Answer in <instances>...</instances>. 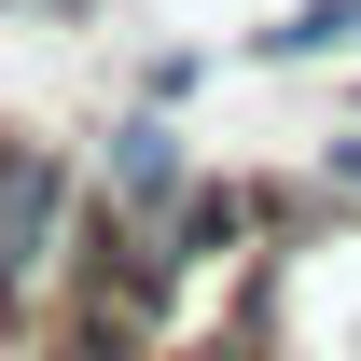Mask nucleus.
Returning a JSON list of instances; mask_svg holds the SVG:
<instances>
[{"instance_id":"1","label":"nucleus","mask_w":361,"mask_h":361,"mask_svg":"<svg viewBox=\"0 0 361 361\" xmlns=\"http://www.w3.org/2000/svg\"><path fill=\"white\" fill-rule=\"evenodd\" d=\"M42 223H56V167L42 153H0V278L42 250Z\"/></svg>"},{"instance_id":"2","label":"nucleus","mask_w":361,"mask_h":361,"mask_svg":"<svg viewBox=\"0 0 361 361\" xmlns=\"http://www.w3.org/2000/svg\"><path fill=\"white\" fill-rule=\"evenodd\" d=\"M111 180H126V195H167V180H180V139L167 126H126V139H111Z\"/></svg>"},{"instance_id":"3","label":"nucleus","mask_w":361,"mask_h":361,"mask_svg":"<svg viewBox=\"0 0 361 361\" xmlns=\"http://www.w3.org/2000/svg\"><path fill=\"white\" fill-rule=\"evenodd\" d=\"M348 28H361V0H306V14H292L278 42H292V56H319V42H348Z\"/></svg>"},{"instance_id":"4","label":"nucleus","mask_w":361,"mask_h":361,"mask_svg":"<svg viewBox=\"0 0 361 361\" xmlns=\"http://www.w3.org/2000/svg\"><path fill=\"white\" fill-rule=\"evenodd\" d=\"M236 223H250V209H236V195H195V209H180V250H223Z\"/></svg>"},{"instance_id":"5","label":"nucleus","mask_w":361,"mask_h":361,"mask_svg":"<svg viewBox=\"0 0 361 361\" xmlns=\"http://www.w3.org/2000/svg\"><path fill=\"white\" fill-rule=\"evenodd\" d=\"M28 14H84V0H28Z\"/></svg>"}]
</instances>
